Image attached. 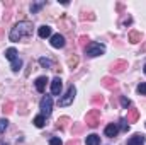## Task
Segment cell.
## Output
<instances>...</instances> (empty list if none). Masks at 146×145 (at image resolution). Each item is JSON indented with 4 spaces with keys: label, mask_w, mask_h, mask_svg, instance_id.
<instances>
[{
    "label": "cell",
    "mask_w": 146,
    "mask_h": 145,
    "mask_svg": "<svg viewBox=\"0 0 146 145\" xmlns=\"http://www.w3.org/2000/svg\"><path fill=\"white\" fill-rule=\"evenodd\" d=\"M66 145H78V140H72V142H68Z\"/></svg>",
    "instance_id": "836d02e7"
},
{
    "label": "cell",
    "mask_w": 146,
    "mask_h": 145,
    "mask_svg": "<svg viewBox=\"0 0 146 145\" xmlns=\"http://www.w3.org/2000/svg\"><path fill=\"white\" fill-rule=\"evenodd\" d=\"M21 67H22V60H21V58H17V60L12 62V72H19Z\"/></svg>",
    "instance_id": "ffe728a7"
},
{
    "label": "cell",
    "mask_w": 146,
    "mask_h": 145,
    "mask_svg": "<svg viewBox=\"0 0 146 145\" xmlns=\"http://www.w3.org/2000/svg\"><path fill=\"white\" fill-rule=\"evenodd\" d=\"M75 94H76V89H75V85L72 84V85L68 87L66 94H65V96H63V97L58 101V104H60L61 108H65V106H70V104L73 103V99H75Z\"/></svg>",
    "instance_id": "277c9868"
},
{
    "label": "cell",
    "mask_w": 146,
    "mask_h": 145,
    "mask_svg": "<svg viewBox=\"0 0 146 145\" xmlns=\"http://www.w3.org/2000/svg\"><path fill=\"white\" fill-rule=\"evenodd\" d=\"M126 68H127V62L126 60H117V62H114L110 65V72L112 73H121V72H124Z\"/></svg>",
    "instance_id": "8992f818"
},
{
    "label": "cell",
    "mask_w": 146,
    "mask_h": 145,
    "mask_svg": "<svg viewBox=\"0 0 146 145\" xmlns=\"http://www.w3.org/2000/svg\"><path fill=\"white\" fill-rule=\"evenodd\" d=\"M51 92L54 96H60V92H61V79L60 77H54L51 80Z\"/></svg>",
    "instance_id": "ba28073f"
},
{
    "label": "cell",
    "mask_w": 146,
    "mask_h": 145,
    "mask_svg": "<svg viewBox=\"0 0 146 145\" xmlns=\"http://www.w3.org/2000/svg\"><path fill=\"white\" fill-rule=\"evenodd\" d=\"M87 41H88V38H87V36H82V38H80V44H82L83 48H85V43H87Z\"/></svg>",
    "instance_id": "1f68e13d"
},
{
    "label": "cell",
    "mask_w": 146,
    "mask_h": 145,
    "mask_svg": "<svg viewBox=\"0 0 146 145\" xmlns=\"http://www.w3.org/2000/svg\"><path fill=\"white\" fill-rule=\"evenodd\" d=\"M145 73H146V65H145Z\"/></svg>",
    "instance_id": "d590c367"
},
{
    "label": "cell",
    "mask_w": 146,
    "mask_h": 145,
    "mask_svg": "<svg viewBox=\"0 0 146 145\" xmlns=\"http://www.w3.org/2000/svg\"><path fill=\"white\" fill-rule=\"evenodd\" d=\"M121 104H122V108H127V106L131 104V101H129L127 97H121Z\"/></svg>",
    "instance_id": "4dcf8cb0"
},
{
    "label": "cell",
    "mask_w": 146,
    "mask_h": 145,
    "mask_svg": "<svg viewBox=\"0 0 146 145\" xmlns=\"http://www.w3.org/2000/svg\"><path fill=\"white\" fill-rule=\"evenodd\" d=\"M49 145H63V142H61L58 137H53V138L49 140Z\"/></svg>",
    "instance_id": "f546056e"
},
{
    "label": "cell",
    "mask_w": 146,
    "mask_h": 145,
    "mask_svg": "<svg viewBox=\"0 0 146 145\" xmlns=\"http://www.w3.org/2000/svg\"><path fill=\"white\" fill-rule=\"evenodd\" d=\"M44 123H46V118H44L42 114H39V116L34 118V125H36L37 128H42V126H44Z\"/></svg>",
    "instance_id": "ac0fdd59"
},
{
    "label": "cell",
    "mask_w": 146,
    "mask_h": 145,
    "mask_svg": "<svg viewBox=\"0 0 146 145\" xmlns=\"http://www.w3.org/2000/svg\"><path fill=\"white\" fill-rule=\"evenodd\" d=\"M99 144H100V137L99 135L92 133V135L87 137V145H99Z\"/></svg>",
    "instance_id": "2e32d148"
},
{
    "label": "cell",
    "mask_w": 146,
    "mask_h": 145,
    "mask_svg": "<svg viewBox=\"0 0 146 145\" xmlns=\"http://www.w3.org/2000/svg\"><path fill=\"white\" fill-rule=\"evenodd\" d=\"M68 121H70V118H66V116H63V118H60V119H58V125H56V126H58L60 130H63V128L66 126V123H68Z\"/></svg>",
    "instance_id": "603a6c76"
},
{
    "label": "cell",
    "mask_w": 146,
    "mask_h": 145,
    "mask_svg": "<svg viewBox=\"0 0 146 145\" xmlns=\"http://www.w3.org/2000/svg\"><path fill=\"white\" fill-rule=\"evenodd\" d=\"M85 123L90 128L99 126V123H100V109H90L87 113V116H85Z\"/></svg>",
    "instance_id": "3957f363"
},
{
    "label": "cell",
    "mask_w": 146,
    "mask_h": 145,
    "mask_svg": "<svg viewBox=\"0 0 146 145\" xmlns=\"http://www.w3.org/2000/svg\"><path fill=\"white\" fill-rule=\"evenodd\" d=\"M2 34H3V31H2V28H0V38H2Z\"/></svg>",
    "instance_id": "e575fe53"
},
{
    "label": "cell",
    "mask_w": 146,
    "mask_h": 145,
    "mask_svg": "<svg viewBox=\"0 0 146 145\" xmlns=\"http://www.w3.org/2000/svg\"><path fill=\"white\" fill-rule=\"evenodd\" d=\"M42 5H46V2H39V3H33V5H31V12H33V14H36V12L39 10V9H41V7H42Z\"/></svg>",
    "instance_id": "484cf974"
},
{
    "label": "cell",
    "mask_w": 146,
    "mask_h": 145,
    "mask_svg": "<svg viewBox=\"0 0 146 145\" xmlns=\"http://www.w3.org/2000/svg\"><path fill=\"white\" fill-rule=\"evenodd\" d=\"M46 84H48V77H37L36 79V89L37 92H44L46 91Z\"/></svg>",
    "instance_id": "8fae6325"
},
{
    "label": "cell",
    "mask_w": 146,
    "mask_h": 145,
    "mask_svg": "<svg viewBox=\"0 0 146 145\" xmlns=\"http://www.w3.org/2000/svg\"><path fill=\"white\" fill-rule=\"evenodd\" d=\"M5 58H7V60H10V62L17 60V58H19L17 50H15V48H9V50H5Z\"/></svg>",
    "instance_id": "5bb4252c"
},
{
    "label": "cell",
    "mask_w": 146,
    "mask_h": 145,
    "mask_svg": "<svg viewBox=\"0 0 146 145\" xmlns=\"http://www.w3.org/2000/svg\"><path fill=\"white\" fill-rule=\"evenodd\" d=\"M39 65H41V67H44V68H51V65H53V63H51V60H48V58H44V56H42V58H39Z\"/></svg>",
    "instance_id": "44dd1931"
},
{
    "label": "cell",
    "mask_w": 146,
    "mask_h": 145,
    "mask_svg": "<svg viewBox=\"0 0 146 145\" xmlns=\"http://www.w3.org/2000/svg\"><path fill=\"white\" fill-rule=\"evenodd\" d=\"M102 85L106 87V89H117V80L114 79V77H104L102 79Z\"/></svg>",
    "instance_id": "9c48e42d"
},
{
    "label": "cell",
    "mask_w": 146,
    "mask_h": 145,
    "mask_svg": "<svg viewBox=\"0 0 146 145\" xmlns=\"http://www.w3.org/2000/svg\"><path fill=\"white\" fill-rule=\"evenodd\" d=\"M127 145H145V135L136 133L134 137H131V138L127 140Z\"/></svg>",
    "instance_id": "30bf717a"
},
{
    "label": "cell",
    "mask_w": 146,
    "mask_h": 145,
    "mask_svg": "<svg viewBox=\"0 0 146 145\" xmlns=\"http://www.w3.org/2000/svg\"><path fill=\"white\" fill-rule=\"evenodd\" d=\"M51 46L53 48H63L65 46V36L63 34H53L51 36Z\"/></svg>",
    "instance_id": "52a82bcc"
},
{
    "label": "cell",
    "mask_w": 146,
    "mask_h": 145,
    "mask_svg": "<svg viewBox=\"0 0 146 145\" xmlns=\"http://www.w3.org/2000/svg\"><path fill=\"white\" fill-rule=\"evenodd\" d=\"M121 123H122V125H121V126H122V130H129V125L126 123V119H122Z\"/></svg>",
    "instance_id": "d6a6232c"
},
{
    "label": "cell",
    "mask_w": 146,
    "mask_h": 145,
    "mask_svg": "<svg viewBox=\"0 0 146 145\" xmlns=\"http://www.w3.org/2000/svg\"><path fill=\"white\" fill-rule=\"evenodd\" d=\"M33 34V24L29 22V21H21V22H17L12 29H10V41H21V39H29Z\"/></svg>",
    "instance_id": "6da1fadb"
},
{
    "label": "cell",
    "mask_w": 146,
    "mask_h": 145,
    "mask_svg": "<svg viewBox=\"0 0 146 145\" xmlns=\"http://www.w3.org/2000/svg\"><path fill=\"white\" fill-rule=\"evenodd\" d=\"M141 39H143L141 33H138V31H131V33H129V41H131V43H139Z\"/></svg>",
    "instance_id": "e0dca14e"
},
{
    "label": "cell",
    "mask_w": 146,
    "mask_h": 145,
    "mask_svg": "<svg viewBox=\"0 0 146 145\" xmlns=\"http://www.w3.org/2000/svg\"><path fill=\"white\" fill-rule=\"evenodd\" d=\"M117 132H119V128H117L115 123H110V125L106 126V137H109V138H114L117 135Z\"/></svg>",
    "instance_id": "7c38bea8"
},
{
    "label": "cell",
    "mask_w": 146,
    "mask_h": 145,
    "mask_svg": "<svg viewBox=\"0 0 146 145\" xmlns=\"http://www.w3.org/2000/svg\"><path fill=\"white\" fill-rule=\"evenodd\" d=\"M80 19H82V21H95V15H94L92 12H82Z\"/></svg>",
    "instance_id": "d6986e66"
},
{
    "label": "cell",
    "mask_w": 146,
    "mask_h": 145,
    "mask_svg": "<svg viewBox=\"0 0 146 145\" xmlns=\"http://www.w3.org/2000/svg\"><path fill=\"white\" fill-rule=\"evenodd\" d=\"M82 130H83V125H75V123H73V126H72V133H73V135L80 133Z\"/></svg>",
    "instance_id": "4316f807"
},
{
    "label": "cell",
    "mask_w": 146,
    "mask_h": 145,
    "mask_svg": "<svg viewBox=\"0 0 146 145\" xmlns=\"http://www.w3.org/2000/svg\"><path fill=\"white\" fill-rule=\"evenodd\" d=\"M92 104H95V106H99V104H100V106H102V104H104V97H102V96H99V94H95V96L92 97Z\"/></svg>",
    "instance_id": "7402d4cb"
},
{
    "label": "cell",
    "mask_w": 146,
    "mask_h": 145,
    "mask_svg": "<svg viewBox=\"0 0 146 145\" xmlns=\"http://www.w3.org/2000/svg\"><path fill=\"white\" fill-rule=\"evenodd\" d=\"M7 126H9V121L3 118V119H0V133H3L5 130H7Z\"/></svg>",
    "instance_id": "83f0119b"
},
{
    "label": "cell",
    "mask_w": 146,
    "mask_h": 145,
    "mask_svg": "<svg viewBox=\"0 0 146 145\" xmlns=\"http://www.w3.org/2000/svg\"><path fill=\"white\" fill-rule=\"evenodd\" d=\"M106 53V46L100 43H88L85 46V55L87 56H100Z\"/></svg>",
    "instance_id": "7a4b0ae2"
},
{
    "label": "cell",
    "mask_w": 146,
    "mask_h": 145,
    "mask_svg": "<svg viewBox=\"0 0 146 145\" xmlns=\"http://www.w3.org/2000/svg\"><path fill=\"white\" fill-rule=\"evenodd\" d=\"M12 108H14V103H10V101H7V103H3V113L5 114H9V113H12Z\"/></svg>",
    "instance_id": "cb8c5ba5"
},
{
    "label": "cell",
    "mask_w": 146,
    "mask_h": 145,
    "mask_svg": "<svg viewBox=\"0 0 146 145\" xmlns=\"http://www.w3.org/2000/svg\"><path fill=\"white\" fill-rule=\"evenodd\" d=\"M37 34H39V38H49L51 36V28L49 26H41L39 28V31H37Z\"/></svg>",
    "instance_id": "9a60e30c"
},
{
    "label": "cell",
    "mask_w": 146,
    "mask_h": 145,
    "mask_svg": "<svg viewBox=\"0 0 146 145\" xmlns=\"http://www.w3.org/2000/svg\"><path fill=\"white\" fill-rule=\"evenodd\" d=\"M138 92L143 94V96H146V82H141V84L138 85Z\"/></svg>",
    "instance_id": "f1b7e54d"
},
{
    "label": "cell",
    "mask_w": 146,
    "mask_h": 145,
    "mask_svg": "<svg viewBox=\"0 0 146 145\" xmlns=\"http://www.w3.org/2000/svg\"><path fill=\"white\" fill-rule=\"evenodd\" d=\"M138 118H139V111H138V109L131 108L127 111V123H136Z\"/></svg>",
    "instance_id": "4fadbf2b"
},
{
    "label": "cell",
    "mask_w": 146,
    "mask_h": 145,
    "mask_svg": "<svg viewBox=\"0 0 146 145\" xmlns=\"http://www.w3.org/2000/svg\"><path fill=\"white\" fill-rule=\"evenodd\" d=\"M68 65H70L72 68H75V67L78 65V56H76V55H72V56L68 58Z\"/></svg>",
    "instance_id": "d4e9b609"
},
{
    "label": "cell",
    "mask_w": 146,
    "mask_h": 145,
    "mask_svg": "<svg viewBox=\"0 0 146 145\" xmlns=\"http://www.w3.org/2000/svg\"><path fill=\"white\" fill-rule=\"evenodd\" d=\"M39 108H41L42 116H44V118H48V116L51 114V108H53V97H51V96H44V97L41 99Z\"/></svg>",
    "instance_id": "5b68a950"
}]
</instances>
